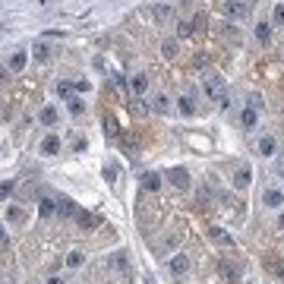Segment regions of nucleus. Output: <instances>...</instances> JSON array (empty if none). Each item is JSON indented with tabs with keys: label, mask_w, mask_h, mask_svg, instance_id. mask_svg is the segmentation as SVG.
I'll return each instance as SVG.
<instances>
[{
	"label": "nucleus",
	"mask_w": 284,
	"mask_h": 284,
	"mask_svg": "<svg viewBox=\"0 0 284 284\" xmlns=\"http://www.w3.org/2000/svg\"><path fill=\"white\" fill-rule=\"evenodd\" d=\"M202 89L208 95V101H215L218 108H228V86H224V79L215 73V69H208L202 76Z\"/></svg>",
	"instance_id": "f257e3e1"
},
{
	"label": "nucleus",
	"mask_w": 284,
	"mask_h": 284,
	"mask_svg": "<svg viewBox=\"0 0 284 284\" xmlns=\"http://www.w3.org/2000/svg\"><path fill=\"white\" fill-rule=\"evenodd\" d=\"M208 240L215 246H224V250H234V237L224 228H218V224H208Z\"/></svg>",
	"instance_id": "f03ea898"
},
{
	"label": "nucleus",
	"mask_w": 284,
	"mask_h": 284,
	"mask_svg": "<svg viewBox=\"0 0 284 284\" xmlns=\"http://www.w3.org/2000/svg\"><path fill=\"white\" fill-rule=\"evenodd\" d=\"M168 180H171V186H177V189H189V171L186 168H171L168 171Z\"/></svg>",
	"instance_id": "7ed1b4c3"
},
{
	"label": "nucleus",
	"mask_w": 284,
	"mask_h": 284,
	"mask_svg": "<svg viewBox=\"0 0 284 284\" xmlns=\"http://www.w3.org/2000/svg\"><path fill=\"white\" fill-rule=\"evenodd\" d=\"M224 13H228L231 19H246V13H250V7H246L243 0H228V4H224Z\"/></svg>",
	"instance_id": "20e7f679"
},
{
	"label": "nucleus",
	"mask_w": 284,
	"mask_h": 284,
	"mask_svg": "<svg viewBox=\"0 0 284 284\" xmlns=\"http://www.w3.org/2000/svg\"><path fill=\"white\" fill-rule=\"evenodd\" d=\"M142 189H146V193H158V189H161V174L146 171V174H142Z\"/></svg>",
	"instance_id": "39448f33"
},
{
	"label": "nucleus",
	"mask_w": 284,
	"mask_h": 284,
	"mask_svg": "<svg viewBox=\"0 0 284 284\" xmlns=\"http://www.w3.org/2000/svg\"><path fill=\"white\" fill-rule=\"evenodd\" d=\"M32 57H35V60H38V63H51V57H54V51H51V44H44V41H38V44L32 47Z\"/></svg>",
	"instance_id": "423d86ee"
},
{
	"label": "nucleus",
	"mask_w": 284,
	"mask_h": 284,
	"mask_svg": "<svg viewBox=\"0 0 284 284\" xmlns=\"http://www.w3.org/2000/svg\"><path fill=\"white\" fill-rule=\"evenodd\" d=\"M60 152V136L51 133V136H44L41 139V155H57Z\"/></svg>",
	"instance_id": "0eeeda50"
},
{
	"label": "nucleus",
	"mask_w": 284,
	"mask_h": 284,
	"mask_svg": "<svg viewBox=\"0 0 284 284\" xmlns=\"http://www.w3.org/2000/svg\"><path fill=\"white\" fill-rule=\"evenodd\" d=\"M26 60H29V54L16 51L13 57H10V73H22V69H26Z\"/></svg>",
	"instance_id": "6e6552de"
},
{
	"label": "nucleus",
	"mask_w": 284,
	"mask_h": 284,
	"mask_svg": "<svg viewBox=\"0 0 284 284\" xmlns=\"http://www.w3.org/2000/svg\"><path fill=\"white\" fill-rule=\"evenodd\" d=\"M250 180H253V171L243 164V168L237 171V177H234V186H237V189H246V186H250Z\"/></svg>",
	"instance_id": "1a4fd4ad"
},
{
	"label": "nucleus",
	"mask_w": 284,
	"mask_h": 284,
	"mask_svg": "<svg viewBox=\"0 0 284 284\" xmlns=\"http://www.w3.org/2000/svg\"><path fill=\"white\" fill-rule=\"evenodd\" d=\"M186 268H189V259H186L183 253H177V256L171 259V271H174V275H186Z\"/></svg>",
	"instance_id": "9d476101"
},
{
	"label": "nucleus",
	"mask_w": 284,
	"mask_h": 284,
	"mask_svg": "<svg viewBox=\"0 0 284 284\" xmlns=\"http://www.w3.org/2000/svg\"><path fill=\"white\" fill-rule=\"evenodd\" d=\"M129 89H133V95H146L149 92V76H133V79H129Z\"/></svg>",
	"instance_id": "9b49d317"
},
{
	"label": "nucleus",
	"mask_w": 284,
	"mask_h": 284,
	"mask_svg": "<svg viewBox=\"0 0 284 284\" xmlns=\"http://www.w3.org/2000/svg\"><path fill=\"white\" fill-rule=\"evenodd\" d=\"M152 111L168 114L171 111V98H168V95H155V98H152Z\"/></svg>",
	"instance_id": "f8f14e48"
},
{
	"label": "nucleus",
	"mask_w": 284,
	"mask_h": 284,
	"mask_svg": "<svg viewBox=\"0 0 284 284\" xmlns=\"http://www.w3.org/2000/svg\"><path fill=\"white\" fill-rule=\"evenodd\" d=\"M259 155H275V136H262L259 139Z\"/></svg>",
	"instance_id": "ddd939ff"
},
{
	"label": "nucleus",
	"mask_w": 284,
	"mask_h": 284,
	"mask_svg": "<svg viewBox=\"0 0 284 284\" xmlns=\"http://www.w3.org/2000/svg\"><path fill=\"white\" fill-rule=\"evenodd\" d=\"M265 205H268V208H281V205H284V193H278V189H268V193H265Z\"/></svg>",
	"instance_id": "4468645a"
},
{
	"label": "nucleus",
	"mask_w": 284,
	"mask_h": 284,
	"mask_svg": "<svg viewBox=\"0 0 284 284\" xmlns=\"http://www.w3.org/2000/svg\"><path fill=\"white\" fill-rule=\"evenodd\" d=\"M177 108H180V114L183 117H193V95H180V101H177Z\"/></svg>",
	"instance_id": "2eb2a0df"
},
{
	"label": "nucleus",
	"mask_w": 284,
	"mask_h": 284,
	"mask_svg": "<svg viewBox=\"0 0 284 284\" xmlns=\"http://www.w3.org/2000/svg\"><path fill=\"white\" fill-rule=\"evenodd\" d=\"M66 108H69V114H73V117H79L82 111H86V104H82L79 95H69V98H66Z\"/></svg>",
	"instance_id": "dca6fc26"
},
{
	"label": "nucleus",
	"mask_w": 284,
	"mask_h": 284,
	"mask_svg": "<svg viewBox=\"0 0 284 284\" xmlns=\"http://www.w3.org/2000/svg\"><path fill=\"white\" fill-rule=\"evenodd\" d=\"M256 41H259V44H268V41H271V26L259 22V26H256Z\"/></svg>",
	"instance_id": "f3484780"
},
{
	"label": "nucleus",
	"mask_w": 284,
	"mask_h": 284,
	"mask_svg": "<svg viewBox=\"0 0 284 284\" xmlns=\"http://www.w3.org/2000/svg\"><path fill=\"white\" fill-rule=\"evenodd\" d=\"M38 117H41V123H44V126H54V123H57V108H41Z\"/></svg>",
	"instance_id": "a211bd4d"
},
{
	"label": "nucleus",
	"mask_w": 284,
	"mask_h": 284,
	"mask_svg": "<svg viewBox=\"0 0 284 284\" xmlns=\"http://www.w3.org/2000/svg\"><path fill=\"white\" fill-rule=\"evenodd\" d=\"M104 133H108L111 139H117V136H120V129H117V120H114L111 114H104Z\"/></svg>",
	"instance_id": "6ab92c4d"
},
{
	"label": "nucleus",
	"mask_w": 284,
	"mask_h": 284,
	"mask_svg": "<svg viewBox=\"0 0 284 284\" xmlns=\"http://www.w3.org/2000/svg\"><path fill=\"white\" fill-rule=\"evenodd\" d=\"M256 117H259V114H256V108H246V111H243V117H240V120H243V129H253V126H256Z\"/></svg>",
	"instance_id": "aec40b11"
},
{
	"label": "nucleus",
	"mask_w": 284,
	"mask_h": 284,
	"mask_svg": "<svg viewBox=\"0 0 284 284\" xmlns=\"http://www.w3.org/2000/svg\"><path fill=\"white\" fill-rule=\"evenodd\" d=\"M7 221L10 224H22V221H26V211H22V208H7Z\"/></svg>",
	"instance_id": "412c9836"
},
{
	"label": "nucleus",
	"mask_w": 284,
	"mask_h": 284,
	"mask_svg": "<svg viewBox=\"0 0 284 284\" xmlns=\"http://www.w3.org/2000/svg\"><path fill=\"white\" fill-rule=\"evenodd\" d=\"M155 19H158V22H171V19H174V10H171V7H158V10H155Z\"/></svg>",
	"instance_id": "4be33fe9"
},
{
	"label": "nucleus",
	"mask_w": 284,
	"mask_h": 284,
	"mask_svg": "<svg viewBox=\"0 0 284 284\" xmlns=\"http://www.w3.org/2000/svg\"><path fill=\"white\" fill-rule=\"evenodd\" d=\"M161 54L168 57V60H171V57H177V41H174V38H168V41L161 44Z\"/></svg>",
	"instance_id": "5701e85b"
},
{
	"label": "nucleus",
	"mask_w": 284,
	"mask_h": 284,
	"mask_svg": "<svg viewBox=\"0 0 284 284\" xmlns=\"http://www.w3.org/2000/svg\"><path fill=\"white\" fill-rule=\"evenodd\" d=\"M54 208H57V199H41V215H54Z\"/></svg>",
	"instance_id": "b1692460"
},
{
	"label": "nucleus",
	"mask_w": 284,
	"mask_h": 284,
	"mask_svg": "<svg viewBox=\"0 0 284 284\" xmlns=\"http://www.w3.org/2000/svg\"><path fill=\"white\" fill-rule=\"evenodd\" d=\"M117 174H120V168H117L114 161H111V164H104V177H108L111 183H117Z\"/></svg>",
	"instance_id": "393cba45"
},
{
	"label": "nucleus",
	"mask_w": 284,
	"mask_h": 284,
	"mask_svg": "<svg viewBox=\"0 0 284 284\" xmlns=\"http://www.w3.org/2000/svg\"><path fill=\"white\" fill-rule=\"evenodd\" d=\"M66 265H69V268H79V265H82V253H79V250H73V253L66 256Z\"/></svg>",
	"instance_id": "a878e982"
},
{
	"label": "nucleus",
	"mask_w": 284,
	"mask_h": 284,
	"mask_svg": "<svg viewBox=\"0 0 284 284\" xmlns=\"http://www.w3.org/2000/svg\"><path fill=\"white\" fill-rule=\"evenodd\" d=\"M129 111H133V114H136V117H142V114H146V111H149V108H146V104H142V101H139V98H136V101H129Z\"/></svg>",
	"instance_id": "bb28decb"
},
{
	"label": "nucleus",
	"mask_w": 284,
	"mask_h": 284,
	"mask_svg": "<svg viewBox=\"0 0 284 284\" xmlns=\"http://www.w3.org/2000/svg\"><path fill=\"white\" fill-rule=\"evenodd\" d=\"M111 265H114V268H126V256H123V253H114Z\"/></svg>",
	"instance_id": "cd10ccee"
},
{
	"label": "nucleus",
	"mask_w": 284,
	"mask_h": 284,
	"mask_svg": "<svg viewBox=\"0 0 284 284\" xmlns=\"http://www.w3.org/2000/svg\"><path fill=\"white\" fill-rule=\"evenodd\" d=\"M246 108H256V111H259V108H262V98H259V95L253 92L250 98H246Z\"/></svg>",
	"instance_id": "c85d7f7f"
},
{
	"label": "nucleus",
	"mask_w": 284,
	"mask_h": 284,
	"mask_svg": "<svg viewBox=\"0 0 284 284\" xmlns=\"http://www.w3.org/2000/svg\"><path fill=\"white\" fill-rule=\"evenodd\" d=\"M177 240H180V231H174V234L168 237V240H164V250H174V246H177Z\"/></svg>",
	"instance_id": "c756f323"
},
{
	"label": "nucleus",
	"mask_w": 284,
	"mask_h": 284,
	"mask_svg": "<svg viewBox=\"0 0 284 284\" xmlns=\"http://www.w3.org/2000/svg\"><path fill=\"white\" fill-rule=\"evenodd\" d=\"M275 26H284V4L275 7Z\"/></svg>",
	"instance_id": "7c9ffc66"
},
{
	"label": "nucleus",
	"mask_w": 284,
	"mask_h": 284,
	"mask_svg": "<svg viewBox=\"0 0 284 284\" xmlns=\"http://www.w3.org/2000/svg\"><path fill=\"white\" fill-rule=\"evenodd\" d=\"M69 89H73V86H69V82H60V86H57V92H60V98H69V95H73Z\"/></svg>",
	"instance_id": "2f4dec72"
},
{
	"label": "nucleus",
	"mask_w": 284,
	"mask_h": 284,
	"mask_svg": "<svg viewBox=\"0 0 284 284\" xmlns=\"http://www.w3.org/2000/svg\"><path fill=\"white\" fill-rule=\"evenodd\" d=\"M221 275H224V278H228V281H237V271H234L231 265H221Z\"/></svg>",
	"instance_id": "473e14b6"
},
{
	"label": "nucleus",
	"mask_w": 284,
	"mask_h": 284,
	"mask_svg": "<svg viewBox=\"0 0 284 284\" xmlns=\"http://www.w3.org/2000/svg\"><path fill=\"white\" fill-rule=\"evenodd\" d=\"M86 149H89V146H86V139H73V152H79V155H82Z\"/></svg>",
	"instance_id": "72a5a7b5"
},
{
	"label": "nucleus",
	"mask_w": 284,
	"mask_h": 284,
	"mask_svg": "<svg viewBox=\"0 0 284 284\" xmlns=\"http://www.w3.org/2000/svg\"><path fill=\"white\" fill-rule=\"evenodd\" d=\"M13 193V180H7V183H0V196H10Z\"/></svg>",
	"instance_id": "f704fd0d"
},
{
	"label": "nucleus",
	"mask_w": 284,
	"mask_h": 284,
	"mask_svg": "<svg viewBox=\"0 0 284 284\" xmlns=\"http://www.w3.org/2000/svg\"><path fill=\"white\" fill-rule=\"evenodd\" d=\"M271 268H275V275L284 281V265H281V262H271Z\"/></svg>",
	"instance_id": "c9c22d12"
},
{
	"label": "nucleus",
	"mask_w": 284,
	"mask_h": 284,
	"mask_svg": "<svg viewBox=\"0 0 284 284\" xmlns=\"http://www.w3.org/2000/svg\"><path fill=\"white\" fill-rule=\"evenodd\" d=\"M0 243H7V228L0 224Z\"/></svg>",
	"instance_id": "e433bc0d"
},
{
	"label": "nucleus",
	"mask_w": 284,
	"mask_h": 284,
	"mask_svg": "<svg viewBox=\"0 0 284 284\" xmlns=\"http://www.w3.org/2000/svg\"><path fill=\"white\" fill-rule=\"evenodd\" d=\"M7 79V66H0V82H4Z\"/></svg>",
	"instance_id": "4c0bfd02"
},
{
	"label": "nucleus",
	"mask_w": 284,
	"mask_h": 284,
	"mask_svg": "<svg viewBox=\"0 0 284 284\" xmlns=\"http://www.w3.org/2000/svg\"><path fill=\"white\" fill-rule=\"evenodd\" d=\"M47 284H63V278H51V281H47Z\"/></svg>",
	"instance_id": "58836bf2"
},
{
	"label": "nucleus",
	"mask_w": 284,
	"mask_h": 284,
	"mask_svg": "<svg viewBox=\"0 0 284 284\" xmlns=\"http://www.w3.org/2000/svg\"><path fill=\"white\" fill-rule=\"evenodd\" d=\"M278 228H284V211H281V218H278Z\"/></svg>",
	"instance_id": "ea45409f"
},
{
	"label": "nucleus",
	"mask_w": 284,
	"mask_h": 284,
	"mask_svg": "<svg viewBox=\"0 0 284 284\" xmlns=\"http://www.w3.org/2000/svg\"><path fill=\"white\" fill-rule=\"evenodd\" d=\"M183 4H193V0H183Z\"/></svg>",
	"instance_id": "a19ab883"
}]
</instances>
